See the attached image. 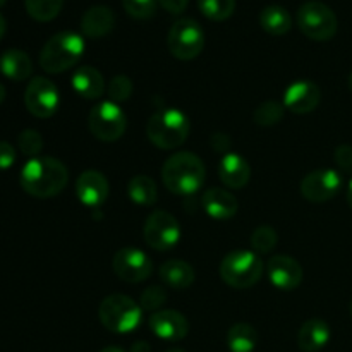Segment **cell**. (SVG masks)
Wrapping results in <instances>:
<instances>
[{"label":"cell","mask_w":352,"mask_h":352,"mask_svg":"<svg viewBox=\"0 0 352 352\" xmlns=\"http://www.w3.org/2000/svg\"><path fill=\"white\" fill-rule=\"evenodd\" d=\"M21 188L34 198H52L64 191L69 181V170L54 157L31 158L21 170Z\"/></svg>","instance_id":"6da1fadb"},{"label":"cell","mask_w":352,"mask_h":352,"mask_svg":"<svg viewBox=\"0 0 352 352\" xmlns=\"http://www.w3.org/2000/svg\"><path fill=\"white\" fill-rule=\"evenodd\" d=\"M205 177V164L191 151H179L172 155L162 168L165 188L174 195H195L201 189Z\"/></svg>","instance_id":"7a4b0ae2"},{"label":"cell","mask_w":352,"mask_h":352,"mask_svg":"<svg viewBox=\"0 0 352 352\" xmlns=\"http://www.w3.org/2000/svg\"><path fill=\"white\" fill-rule=\"evenodd\" d=\"M85 54V40L74 31H60L45 43L40 52V65L48 74H60L74 67Z\"/></svg>","instance_id":"3957f363"},{"label":"cell","mask_w":352,"mask_h":352,"mask_svg":"<svg viewBox=\"0 0 352 352\" xmlns=\"http://www.w3.org/2000/svg\"><path fill=\"white\" fill-rule=\"evenodd\" d=\"M191 124L186 113L177 109H164L150 117L146 136L160 150H174L186 143Z\"/></svg>","instance_id":"277c9868"},{"label":"cell","mask_w":352,"mask_h":352,"mask_svg":"<svg viewBox=\"0 0 352 352\" xmlns=\"http://www.w3.org/2000/svg\"><path fill=\"white\" fill-rule=\"evenodd\" d=\"M98 316L102 325L113 333H129L141 323L143 309L124 294H110L100 302Z\"/></svg>","instance_id":"5b68a950"},{"label":"cell","mask_w":352,"mask_h":352,"mask_svg":"<svg viewBox=\"0 0 352 352\" xmlns=\"http://www.w3.org/2000/svg\"><path fill=\"white\" fill-rule=\"evenodd\" d=\"M261 275H263V263L253 251H232L220 263V277L234 289L253 287Z\"/></svg>","instance_id":"8992f818"},{"label":"cell","mask_w":352,"mask_h":352,"mask_svg":"<svg viewBox=\"0 0 352 352\" xmlns=\"http://www.w3.org/2000/svg\"><path fill=\"white\" fill-rule=\"evenodd\" d=\"M298 26L309 40L329 41L336 36L339 23H337L336 12L329 6L309 0L299 7Z\"/></svg>","instance_id":"52a82bcc"},{"label":"cell","mask_w":352,"mask_h":352,"mask_svg":"<svg viewBox=\"0 0 352 352\" xmlns=\"http://www.w3.org/2000/svg\"><path fill=\"white\" fill-rule=\"evenodd\" d=\"M167 47L179 60H192L205 48V33L195 19H179L172 24L167 36Z\"/></svg>","instance_id":"ba28073f"},{"label":"cell","mask_w":352,"mask_h":352,"mask_svg":"<svg viewBox=\"0 0 352 352\" xmlns=\"http://www.w3.org/2000/svg\"><path fill=\"white\" fill-rule=\"evenodd\" d=\"M88 126L93 136L105 143H113L120 140L126 133L127 119L117 103L102 102L95 105L89 112Z\"/></svg>","instance_id":"9c48e42d"},{"label":"cell","mask_w":352,"mask_h":352,"mask_svg":"<svg viewBox=\"0 0 352 352\" xmlns=\"http://www.w3.org/2000/svg\"><path fill=\"white\" fill-rule=\"evenodd\" d=\"M181 239L179 222L165 210H155L144 223V241L157 251H168Z\"/></svg>","instance_id":"30bf717a"},{"label":"cell","mask_w":352,"mask_h":352,"mask_svg":"<svg viewBox=\"0 0 352 352\" xmlns=\"http://www.w3.org/2000/svg\"><path fill=\"white\" fill-rule=\"evenodd\" d=\"M24 103L31 116L38 119H48L57 112L60 105V95L58 89L50 79L47 78H33L24 91Z\"/></svg>","instance_id":"8fae6325"},{"label":"cell","mask_w":352,"mask_h":352,"mask_svg":"<svg viewBox=\"0 0 352 352\" xmlns=\"http://www.w3.org/2000/svg\"><path fill=\"white\" fill-rule=\"evenodd\" d=\"M112 267L117 277L129 284L146 280L153 272V265L148 254L134 248H122L117 251L112 260Z\"/></svg>","instance_id":"7c38bea8"},{"label":"cell","mask_w":352,"mask_h":352,"mask_svg":"<svg viewBox=\"0 0 352 352\" xmlns=\"http://www.w3.org/2000/svg\"><path fill=\"white\" fill-rule=\"evenodd\" d=\"M342 188V177L332 168H320L309 172L301 181V195L311 203H325L339 195Z\"/></svg>","instance_id":"4fadbf2b"},{"label":"cell","mask_w":352,"mask_h":352,"mask_svg":"<svg viewBox=\"0 0 352 352\" xmlns=\"http://www.w3.org/2000/svg\"><path fill=\"white\" fill-rule=\"evenodd\" d=\"M320 100H322L320 86L309 79H301V81H294L285 89L284 107L292 113L305 116L320 105Z\"/></svg>","instance_id":"5bb4252c"},{"label":"cell","mask_w":352,"mask_h":352,"mask_svg":"<svg viewBox=\"0 0 352 352\" xmlns=\"http://www.w3.org/2000/svg\"><path fill=\"white\" fill-rule=\"evenodd\" d=\"M272 284L280 291H294L302 282V267L292 256L277 254L267 265Z\"/></svg>","instance_id":"9a60e30c"},{"label":"cell","mask_w":352,"mask_h":352,"mask_svg":"<svg viewBox=\"0 0 352 352\" xmlns=\"http://www.w3.org/2000/svg\"><path fill=\"white\" fill-rule=\"evenodd\" d=\"M110 186L105 175L98 170H85L76 181V195L79 201L89 208H98L109 198Z\"/></svg>","instance_id":"2e32d148"},{"label":"cell","mask_w":352,"mask_h":352,"mask_svg":"<svg viewBox=\"0 0 352 352\" xmlns=\"http://www.w3.org/2000/svg\"><path fill=\"white\" fill-rule=\"evenodd\" d=\"M150 329L158 339L168 340V342H177L182 340L189 332L188 320L182 313L175 309H164V311H155L150 316Z\"/></svg>","instance_id":"e0dca14e"},{"label":"cell","mask_w":352,"mask_h":352,"mask_svg":"<svg viewBox=\"0 0 352 352\" xmlns=\"http://www.w3.org/2000/svg\"><path fill=\"white\" fill-rule=\"evenodd\" d=\"M203 208L212 219L229 220L237 213L239 203L237 198L222 188H212L203 196Z\"/></svg>","instance_id":"ac0fdd59"},{"label":"cell","mask_w":352,"mask_h":352,"mask_svg":"<svg viewBox=\"0 0 352 352\" xmlns=\"http://www.w3.org/2000/svg\"><path fill=\"white\" fill-rule=\"evenodd\" d=\"M220 181L230 189H241L250 182L251 167L246 158L237 153H229L219 165Z\"/></svg>","instance_id":"d6986e66"},{"label":"cell","mask_w":352,"mask_h":352,"mask_svg":"<svg viewBox=\"0 0 352 352\" xmlns=\"http://www.w3.org/2000/svg\"><path fill=\"white\" fill-rule=\"evenodd\" d=\"M116 26L113 10L105 6H93L81 17V31L88 38H103Z\"/></svg>","instance_id":"ffe728a7"},{"label":"cell","mask_w":352,"mask_h":352,"mask_svg":"<svg viewBox=\"0 0 352 352\" xmlns=\"http://www.w3.org/2000/svg\"><path fill=\"white\" fill-rule=\"evenodd\" d=\"M330 327L320 318H311L302 323L298 332V346L305 352H318L329 344Z\"/></svg>","instance_id":"44dd1931"},{"label":"cell","mask_w":352,"mask_h":352,"mask_svg":"<svg viewBox=\"0 0 352 352\" xmlns=\"http://www.w3.org/2000/svg\"><path fill=\"white\" fill-rule=\"evenodd\" d=\"M72 86L82 98L95 100L100 98L105 91V79L98 69L91 67V65H82L72 76Z\"/></svg>","instance_id":"7402d4cb"},{"label":"cell","mask_w":352,"mask_h":352,"mask_svg":"<svg viewBox=\"0 0 352 352\" xmlns=\"http://www.w3.org/2000/svg\"><path fill=\"white\" fill-rule=\"evenodd\" d=\"M0 72L10 81H24L33 72V64L26 52L10 48L0 57Z\"/></svg>","instance_id":"603a6c76"},{"label":"cell","mask_w":352,"mask_h":352,"mask_svg":"<svg viewBox=\"0 0 352 352\" xmlns=\"http://www.w3.org/2000/svg\"><path fill=\"white\" fill-rule=\"evenodd\" d=\"M160 278L172 289H188L195 282V270L182 260H168L160 267Z\"/></svg>","instance_id":"cb8c5ba5"},{"label":"cell","mask_w":352,"mask_h":352,"mask_svg":"<svg viewBox=\"0 0 352 352\" xmlns=\"http://www.w3.org/2000/svg\"><path fill=\"white\" fill-rule=\"evenodd\" d=\"M260 26L274 36H282L292 28L291 14L280 6H267L260 12Z\"/></svg>","instance_id":"d4e9b609"},{"label":"cell","mask_w":352,"mask_h":352,"mask_svg":"<svg viewBox=\"0 0 352 352\" xmlns=\"http://www.w3.org/2000/svg\"><path fill=\"white\" fill-rule=\"evenodd\" d=\"M230 352H253L258 346V332L250 323H236L227 333Z\"/></svg>","instance_id":"484cf974"},{"label":"cell","mask_w":352,"mask_h":352,"mask_svg":"<svg viewBox=\"0 0 352 352\" xmlns=\"http://www.w3.org/2000/svg\"><path fill=\"white\" fill-rule=\"evenodd\" d=\"M127 192H129L131 201L140 206H153L158 199L157 184L148 175H136L131 179Z\"/></svg>","instance_id":"4316f807"},{"label":"cell","mask_w":352,"mask_h":352,"mask_svg":"<svg viewBox=\"0 0 352 352\" xmlns=\"http://www.w3.org/2000/svg\"><path fill=\"white\" fill-rule=\"evenodd\" d=\"M28 14L38 23H48L55 19L62 10L64 0H24Z\"/></svg>","instance_id":"83f0119b"},{"label":"cell","mask_w":352,"mask_h":352,"mask_svg":"<svg viewBox=\"0 0 352 352\" xmlns=\"http://www.w3.org/2000/svg\"><path fill=\"white\" fill-rule=\"evenodd\" d=\"M203 16L210 21H227L236 10V0H198Z\"/></svg>","instance_id":"f1b7e54d"},{"label":"cell","mask_w":352,"mask_h":352,"mask_svg":"<svg viewBox=\"0 0 352 352\" xmlns=\"http://www.w3.org/2000/svg\"><path fill=\"white\" fill-rule=\"evenodd\" d=\"M284 112L285 107L282 103L270 100V102H263L261 105H258V109L254 110L253 119L258 126H275V124L284 119Z\"/></svg>","instance_id":"f546056e"},{"label":"cell","mask_w":352,"mask_h":352,"mask_svg":"<svg viewBox=\"0 0 352 352\" xmlns=\"http://www.w3.org/2000/svg\"><path fill=\"white\" fill-rule=\"evenodd\" d=\"M278 243V236L275 232V229L268 226H261L258 229H254V232L251 234V246L258 251V253H270Z\"/></svg>","instance_id":"4dcf8cb0"},{"label":"cell","mask_w":352,"mask_h":352,"mask_svg":"<svg viewBox=\"0 0 352 352\" xmlns=\"http://www.w3.org/2000/svg\"><path fill=\"white\" fill-rule=\"evenodd\" d=\"M17 146H19L21 153L28 155L31 158H36L38 153L43 150V138L38 131L26 129L17 136Z\"/></svg>","instance_id":"1f68e13d"},{"label":"cell","mask_w":352,"mask_h":352,"mask_svg":"<svg viewBox=\"0 0 352 352\" xmlns=\"http://www.w3.org/2000/svg\"><path fill=\"white\" fill-rule=\"evenodd\" d=\"M158 0H122L126 12L134 19H150L157 12Z\"/></svg>","instance_id":"d6a6232c"},{"label":"cell","mask_w":352,"mask_h":352,"mask_svg":"<svg viewBox=\"0 0 352 352\" xmlns=\"http://www.w3.org/2000/svg\"><path fill=\"white\" fill-rule=\"evenodd\" d=\"M133 93V82L127 76H116L109 82V98L110 102L120 103L126 102Z\"/></svg>","instance_id":"836d02e7"},{"label":"cell","mask_w":352,"mask_h":352,"mask_svg":"<svg viewBox=\"0 0 352 352\" xmlns=\"http://www.w3.org/2000/svg\"><path fill=\"white\" fill-rule=\"evenodd\" d=\"M165 299H167V292H165V289L162 285H150L141 294V309H148V311L151 309V311H155V309H158L164 305Z\"/></svg>","instance_id":"e575fe53"},{"label":"cell","mask_w":352,"mask_h":352,"mask_svg":"<svg viewBox=\"0 0 352 352\" xmlns=\"http://www.w3.org/2000/svg\"><path fill=\"white\" fill-rule=\"evenodd\" d=\"M333 158H336V164L344 172L352 174V146H349V144H340L336 150V153H333Z\"/></svg>","instance_id":"d590c367"},{"label":"cell","mask_w":352,"mask_h":352,"mask_svg":"<svg viewBox=\"0 0 352 352\" xmlns=\"http://www.w3.org/2000/svg\"><path fill=\"white\" fill-rule=\"evenodd\" d=\"M14 162H16V150H14V146L10 143H6V141H0V170L10 168Z\"/></svg>","instance_id":"8d00e7d4"},{"label":"cell","mask_w":352,"mask_h":352,"mask_svg":"<svg viewBox=\"0 0 352 352\" xmlns=\"http://www.w3.org/2000/svg\"><path fill=\"white\" fill-rule=\"evenodd\" d=\"M162 7L170 14H181L188 9L189 0H158Z\"/></svg>","instance_id":"74e56055"},{"label":"cell","mask_w":352,"mask_h":352,"mask_svg":"<svg viewBox=\"0 0 352 352\" xmlns=\"http://www.w3.org/2000/svg\"><path fill=\"white\" fill-rule=\"evenodd\" d=\"M210 143H212V148L215 151H223V150H227V148L230 146V140L226 136V134H222V133L213 134L212 140H210Z\"/></svg>","instance_id":"f35d334b"},{"label":"cell","mask_w":352,"mask_h":352,"mask_svg":"<svg viewBox=\"0 0 352 352\" xmlns=\"http://www.w3.org/2000/svg\"><path fill=\"white\" fill-rule=\"evenodd\" d=\"M133 352H150V346L144 340H140L133 346Z\"/></svg>","instance_id":"ab89813d"},{"label":"cell","mask_w":352,"mask_h":352,"mask_svg":"<svg viewBox=\"0 0 352 352\" xmlns=\"http://www.w3.org/2000/svg\"><path fill=\"white\" fill-rule=\"evenodd\" d=\"M6 30H7V23L6 19H3L2 14H0V40H2L3 34H6Z\"/></svg>","instance_id":"60d3db41"},{"label":"cell","mask_w":352,"mask_h":352,"mask_svg":"<svg viewBox=\"0 0 352 352\" xmlns=\"http://www.w3.org/2000/svg\"><path fill=\"white\" fill-rule=\"evenodd\" d=\"M347 203H349L351 210H352V179L349 182V188H347Z\"/></svg>","instance_id":"b9f144b4"},{"label":"cell","mask_w":352,"mask_h":352,"mask_svg":"<svg viewBox=\"0 0 352 352\" xmlns=\"http://www.w3.org/2000/svg\"><path fill=\"white\" fill-rule=\"evenodd\" d=\"M100 352H124V351L119 349V347H105V349H102Z\"/></svg>","instance_id":"7bdbcfd3"},{"label":"cell","mask_w":352,"mask_h":352,"mask_svg":"<svg viewBox=\"0 0 352 352\" xmlns=\"http://www.w3.org/2000/svg\"><path fill=\"white\" fill-rule=\"evenodd\" d=\"M6 100V88H3V85H0V103Z\"/></svg>","instance_id":"ee69618b"},{"label":"cell","mask_w":352,"mask_h":352,"mask_svg":"<svg viewBox=\"0 0 352 352\" xmlns=\"http://www.w3.org/2000/svg\"><path fill=\"white\" fill-rule=\"evenodd\" d=\"M349 89L352 91V72L349 74Z\"/></svg>","instance_id":"f6af8a7d"},{"label":"cell","mask_w":352,"mask_h":352,"mask_svg":"<svg viewBox=\"0 0 352 352\" xmlns=\"http://www.w3.org/2000/svg\"><path fill=\"white\" fill-rule=\"evenodd\" d=\"M165 352H184L182 349H168V351H165Z\"/></svg>","instance_id":"bcb514c9"},{"label":"cell","mask_w":352,"mask_h":352,"mask_svg":"<svg viewBox=\"0 0 352 352\" xmlns=\"http://www.w3.org/2000/svg\"><path fill=\"white\" fill-rule=\"evenodd\" d=\"M6 2H7V0H0V7L6 6Z\"/></svg>","instance_id":"7dc6e473"},{"label":"cell","mask_w":352,"mask_h":352,"mask_svg":"<svg viewBox=\"0 0 352 352\" xmlns=\"http://www.w3.org/2000/svg\"><path fill=\"white\" fill-rule=\"evenodd\" d=\"M351 318H352V302H351Z\"/></svg>","instance_id":"c3c4849f"}]
</instances>
